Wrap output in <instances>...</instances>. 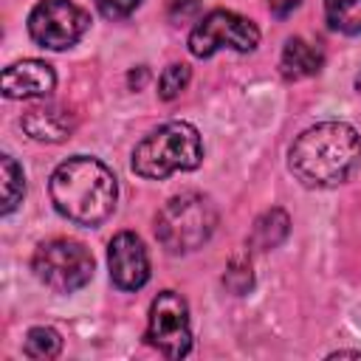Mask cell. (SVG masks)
<instances>
[{
	"label": "cell",
	"instance_id": "cell-3",
	"mask_svg": "<svg viewBox=\"0 0 361 361\" xmlns=\"http://www.w3.org/2000/svg\"><path fill=\"white\" fill-rule=\"evenodd\" d=\"M203 161V141L189 121H166L138 141L133 149V172L161 180L172 172L197 169Z\"/></svg>",
	"mask_w": 361,
	"mask_h": 361
},
{
	"label": "cell",
	"instance_id": "cell-9",
	"mask_svg": "<svg viewBox=\"0 0 361 361\" xmlns=\"http://www.w3.org/2000/svg\"><path fill=\"white\" fill-rule=\"evenodd\" d=\"M107 268H110V279L118 290L144 288L149 279V257H147L141 237H135L133 231L116 234L107 245Z\"/></svg>",
	"mask_w": 361,
	"mask_h": 361
},
{
	"label": "cell",
	"instance_id": "cell-20",
	"mask_svg": "<svg viewBox=\"0 0 361 361\" xmlns=\"http://www.w3.org/2000/svg\"><path fill=\"white\" fill-rule=\"evenodd\" d=\"M299 3L302 0H268V8H271L274 17H288Z\"/></svg>",
	"mask_w": 361,
	"mask_h": 361
},
{
	"label": "cell",
	"instance_id": "cell-6",
	"mask_svg": "<svg viewBox=\"0 0 361 361\" xmlns=\"http://www.w3.org/2000/svg\"><path fill=\"white\" fill-rule=\"evenodd\" d=\"M257 45H259V28L248 17H240L226 8L209 11L203 20H197V25L189 34V54L197 59H206L220 48L248 54Z\"/></svg>",
	"mask_w": 361,
	"mask_h": 361
},
{
	"label": "cell",
	"instance_id": "cell-16",
	"mask_svg": "<svg viewBox=\"0 0 361 361\" xmlns=\"http://www.w3.org/2000/svg\"><path fill=\"white\" fill-rule=\"evenodd\" d=\"M23 353L28 358H39V361H48V358H56L62 353V336L54 330V327H31L25 333V341H23Z\"/></svg>",
	"mask_w": 361,
	"mask_h": 361
},
{
	"label": "cell",
	"instance_id": "cell-10",
	"mask_svg": "<svg viewBox=\"0 0 361 361\" xmlns=\"http://www.w3.org/2000/svg\"><path fill=\"white\" fill-rule=\"evenodd\" d=\"M56 85V73L42 59H23L3 71L0 90L6 99H45Z\"/></svg>",
	"mask_w": 361,
	"mask_h": 361
},
{
	"label": "cell",
	"instance_id": "cell-4",
	"mask_svg": "<svg viewBox=\"0 0 361 361\" xmlns=\"http://www.w3.org/2000/svg\"><path fill=\"white\" fill-rule=\"evenodd\" d=\"M217 228V209L200 192H180L155 217V237L169 254H189L209 243Z\"/></svg>",
	"mask_w": 361,
	"mask_h": 361
},
{
	"label": "cell",
	"instance_id": "cell-1",
	"mask_svg": "<svg viewBox=\"0 0 361 361\" xmlns=\"http://www.w3.org/2000/svg\"><path fill=\"white\" fill-rule=\"evenodd\" d=\"M293 178L307 189L347 183L361 169V135L347 121H322L299 133L288 149Z\"/></svg>",
	"mask_w": 361,
	"mask_h": 361
},
{
	"label": "cell",
	"instance_id": "cell-17",
	"mask_svg": "<svg viewBox=\"0 0 361 361\" xmlns=\"http://www.w3.org/2000/svg\"><path fill=\"white\" fill-rule=\"evenodd\" d=\"M189 79H192L189 65H183V62H172L169 68H164V73H161V79H158V96H161L164 102L178 99V96L186 90Z\"/></svg>",
	"mask_w": 361,
	"mask_h": 361
},
{
	"label": "cell",
	"instance_id": "cell-19",
	"mask_svg": "<svg viewBox=\"0 0 361 361\" xmlns=\"http://www.w3.org/2000/svg\"><path fill=\"white\" fill-rule=\"evenodd\" d=\"M96 6H99V11H102L104 17H110V20H124V17H130V14L141 6V0H96Z\"/></svg>",
	"mask_w": 361,
	"mask_h": 361
},
{
	"label": "cell",
	"instance_id": "cell-21",
	"mask_svg": "<svg viewBox=\"0 0 361 361\" xmlns=\"http://www.w3.org/2000/svg\"><path fill=\"white\" fill-rule=\"evenodd\" d=\"M355 87H358V93H361V71H358V76H355Z\"/></svg>",
	"mask_w": 361,
	"mask_h": 361
},
{
	"label": "cell",
	"instance_id": "cell-7",
	"mask_svg": "<svg viewBox=\"0 0 361 361\" xmlns=\"http://www.w3.org/2000/svg\"><path fill=\"white\" fill-rule=\"evenodd\" d=\"M90 14L73 0H39L28 14V34L48 51H65L82 39Z\"/></svg>",
	"mask_w": 361,
	"mask_h": 361
},
{
	"label": "cell",
	"instance_id": "cell-8",
	"mask_svg": "<svg viewBox=\"0 0 361 361\" xmlns=\"http://www.w3.org/2000/svg\"><path fill=\"white\" fill-rule=\"evenodd\" d=\"M147 341L166 358H183L192 350L189 305L175 290H161L147 316Z\"/></svg>",
	"mask_w": 361,
	"mask_h": 361
},
{
	"label": "cell",
	"instance_id": "cell-18",
	"mask_svg": "<svg viewBox=\"0 0 361 361\" xmlns=\"http://www.w3.org/2000/svg\"><path fill=\"white\" fill-rule=\"evenodd\" d=\"M223 285H226L231 293H237V296L248 293V290L254 288V271H251V259H248V257H243V254H237V257L228 262L226 274H223Z\"/></svg>",
	"mask_w": 361,
	"mask_h": 361
},
{
	"label": "cell",
	"instance_id": "cell-13",
	"mask_svg": "<svg viewBox=\"0 0 361 361\" xmlns=\"http://www.w3.org/2000/svg\"><path fill=\"white\" fill-rule=\"evenodd\" d=\"M288 231H290V217H288L282 209H268V212H262V214L254 220L248 245L257 248V251L276 248V245L288 237Z\"/></svg>",
	"mask_w": 361,
	"mask_h": 361
},
{
	"label": "cell",
	"instance_id": "cell-11",
	"mask_svg": "<svg viewBox=\"0 0 361 361\" xmlns=\"http://www.w3.org/2000/svg\"><path fill=\"white\" fill-rule=\"evenodd\" d=\"M23 130L34 141H65L76 130V116L54 102L34 104L23 113Z\"/></svg>",
	"mask_w": 361,
	"mask_h": 361
},
{
	"label": "cell",
	"instance_id": "cell-12",
	"mask_svg": "<svg viewBox=\"0 0 361 361\" xmlns=\"http://www.w3.org/2000/svg\"><path fill=\"white\" fill-rule=\"evenodd\" d=\"M324 65V51L302 37H290L282 48V56H279V73L288 79V82H296V79H307L313 73H319Z\"/></svg>",
	"mask_w": 361,
	"mask_h": 361
},
{
	"label": "cell",
	"instance_id": "cell-14",
	"mask_svg": "<svg viewBox=\"0 0 361 361\" xmlns=\"http://www.w3.org/2000/svg\"><path fill=\"white\" fill-rule=\"evenodd\" d=\"M324 20L338 34H361V0H324Z\"/></svg>",
	"mask_w": 361,
	"mask_h": 361
},
{
	"label": "cell",
	"instance_id": "cell-15",
	"mask_svg": "<svg viewBox=\"0 0 361 361\" xmlns=\"http://www.w3.org/2000/svg\"><path fill=\"white\" fill-rule=\"evenodd\" d=\"M0 178H3V214H11L17 209V203L25 195V175L17 166V161L11 155H0Z\"/></svg>",
	"mask_w": 361,
	"mask_h": 361
},
{
	"label": "cell",
	"instance_id": "cell-5",
	"mask_svg": "<svg viewBox=\"0 0 361 361\" xmlns=\"http://www.w3.org/2000/svg\"><path fill=\"white\" fill-rule=\"evenodd\" d=\"M34 276L54 293H73L93 279V254L68 237L39 243L31 257Z\"/></svg>",
	"mask_w": 361,
	"mask_h": 361
},
{
	"label": "cell",
	"instance_id": "cell-2",
	"mask_svg": "<svg viewBox=\"0 0 361 361\" xmlns=\"http://www.w3.org/2000/svg\"><path fill=\"white\" fill-rule=\"evenodd\" d=\"M54 209L76 226L96 228L113 212L118 200L116 175L90 155H73L62 161L48 180Z\"/></svg>",
	"mask_w": 361,
	"mask_h": 361
}]
</instances>
